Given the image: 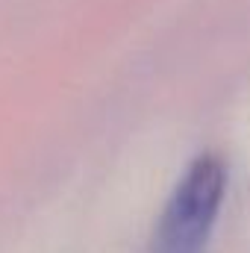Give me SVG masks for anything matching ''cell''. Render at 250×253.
<instances>
[{
  "instance_id": "1",
  "label": "cell",
  "mask_w": 250,
  "mask_h": 253,
  "mask_svg": "<svg viewBox=\"0 0 250 253\" xmlns=\"http://www.w3.org/2000/svg\"><path fill=\"white\" fill-rule=\"evenodd\" d=\"M230 186V168L218 153H200L168 194L147 253H206Z\"/></svg>"
}]
</instances>
